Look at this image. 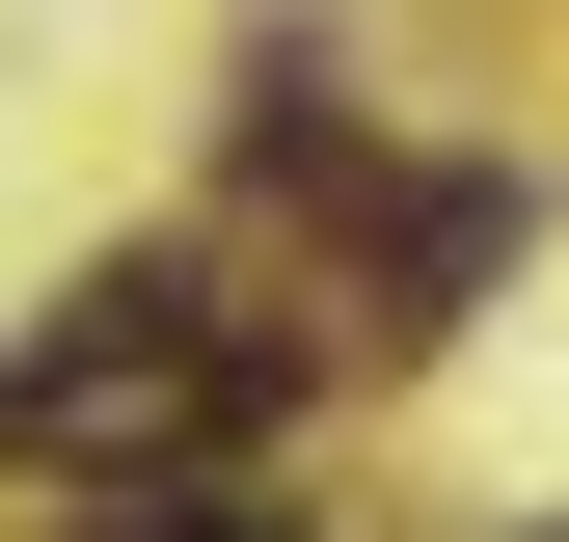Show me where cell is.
<instances>
[{
	"instance_id": "cell-1",
	"label": "cell",
	"mask_w": 569,
	"mask_h": 542,
	"mask_svg": "<svg viewBox=\"0 0 569 542\" xmlns=\"http://www.w3.org/2000/svg\"><path fill=\"white\" fill-rule=\"evenodd\" d=\"M244 380H271V353H218V325H190V271H109V299L54 325L0 406H28V461H109V434H218Z\"/></svg>"
},
{
	"instance_id": "cell-2",
	"label": "cell",
	"mask_w": 569,
	"mask_h": 542,
	"mask_svg": "<svg viewBox=\"0 0 569 542\" xmlns=\"http://www.w3.org/2000/svg\"><path fill=\"white\" fill-rule=\"evenodd\" d=\"M488 244H516V190H407V244H380L407 299H380V325H461V299H488Z\"/></svg>"
},
{
	"instance_id": "cell-3",
	"label": "cell",
	"mask_w": 569,
	"mask_h": 542,
	"mask_svg": "<svg viewBox=\"0 0 569 542\" xmlns=\"http://www.w3.org/2000/svg\"><path fill=\"white\" fill-rule=\"evenodd\" d=\"M109 542H299V515H109Z\"/></svg>"
}]
</instances>
